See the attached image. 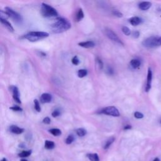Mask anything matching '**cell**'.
Returning <instances> with one entry per match:
<instances>
[{
    "label": "cell",
    "mask_w": 161,
    "mask_h": 161,
    "mask_svg": "<svg viewBox=\"0 0 161 161\" xmlns=\"http://www.w3.org/2000/svg\"><path fill=\"white\" fill-rule=\"evenodd\" d=\"M152 80V72L150 68H149L148 72H147V85L145 88V91L148 92L151 88V83Z\"/></svg>",
    "instance_id": "cell-8"
},
{
    "label": "cell",
    "mask_w": 161,
    "mask_h": 161,
    "mask_svg": "<svg viewBox=\"0 0 161 161\" xmlns=\"http://www.w3.org/2000/svg\"><path fill=\"white\" fill-rule=\"evenodd\" d=\"M71 27L70 22L63 18H59L56 21L52 24L51 28L53 32L56 33H62L69 30Z\"/></svg>",
    "instance_id": "cell-1"
},
{
    "label": "cell",
    "mask_w": 161,
    "mask_h": 161,
    "mask_svg": "<svg viewBox=\"0 0 161 161\" xmlns=\"http://www.w3.org/2000/svg\"><path fill=\"white\" fill-rule=\"evenodd\" d=\"M122 32L125 35H127V36H129V35H130L131 34V31L127 27V26H123Z\"/></svg>",
    "instance_id": "cell-25"
},
{
    "label": "cell",
    "mask_w": 161,
    "mask_h": 161,
    "mask_svg": "<svg viewBox=\"0 0 161 161\" xmlns=\"http://www.w3.org/2000/svg\"><path fill=\"white\" fill-rule=\"evenodd\" d=\"M49 132H50V133L52 134V135H53V136H59L61 135V130L58 129V128H52V129H51L50 130H49Z\"/></svg>",
    "instance_id": "cell-19"
},
{
    "label": "cell",
    "mask_w": 161,
    "mask_h": 161,
    "mask_svg": "<svg viewBox=\"0 0 161 161\" xmlns=\"http://www.w3.org/2000/svg\"><path fill=\"white\" fill-rule=\"evenodd\" d=\"M10 130L15 134H21L24 132V129L17 127L16 125H11L10 127Z\"/></svg>",
    "instance_id": "cell-13"
},
{
    "label": "cell",
    "mask_w": 161,
    "mask_h": 161,
    "mask_svg": "<svg viewBox=\"0 0 161 161\" xmlns=\"http://www.w3.org/2000/svg\"><path fill=\"white\" fill-rule=\"evenodd\" d=\"M79 46L84 47V48H93L95 46V43L93 41H86V42H82L79 43Z\"/></svg>",
    "instance_id": "cell-12"
},
{
    "label": "cell",
    "mask_w": 161,
    "mask_h": 161,
    "mask_svg": "<svg viewBox=\"0 0 161 161\" xmlns=\"http://www.w3.org/2000/svg\"><path fill=\"white\" fill-rule=\"evenodd\" d=\"M21 161H28V160H26V159H21Z\"/></svg>",
    "instance_id": "cell-41"
},
{
    "label": "cell",
    "mask_w": 161,
    "mask_h": 161,
    "mask_svg": "<svg viewBox=\"0 0 161 161\" xmlns=\"http://www.w3.org/2000/svg\"><path fill=\"white\" fill-rule=\"evenodd\" d=\"M133 37L135 38H137L140 36V32L138 31H135V32H133Z\"/></svg>",
    "instance_id": "cell-34"
},
{
    "label": "cell",
    "mask_w": 161,
    "mask_h": 161,
    "mask_svg": "<svg viewBox=\"0 0 161 161\" xmlns=\"http://www.w3.org/2000/svg\"><path fill=\"white\" fill-rule=\"evenodd\" d=\"M96 60H97V62H98V66L100 67V68L101 69H102L103 68V63L102 61H101L100 59H99V58H97V59H96Z\"/></svg>",
    "instance_id": "cell-33"
},
{
    "label": "cell",
    "mask_w": 161,
    "mask_h": 161,
    "mask_svg": "<svg viewBox=\"0 0 161 161\" xmlns=\"http://www.w3.org/2000/svg\"><path fill=\"white\" fill-rule=\"evenodd\" d=\"M160 123H161V120H160Z\"/></svg>",
    "instance_id": "cell-42"
},
{
    "label": "cell",
    "mask_w": 161,
    "mask_h": 161,
    "mask_svg": "<svg viewBox=\"0 0 161 161\" xmlns=\"http://www.w3.org/2000/svg\"><path fill=\"white\" fill-rule=\"evenodd\" d=\"M141 62L138 59H132L130 61V65L133 69H137L140 67Z\"/></svg>",
    "instance_id": "cell-16"
},
{
    "label": "cell",
    "mask_w": 161,
    "mask_h": 161,
    "mask_svg": "<svg viewBox=\"0 0 161 161\" xmlns=\"http://www.w3.org/2000/svg\"><path fill=\"white\" fill-rule=\"evenodd\" d=\"M34 107H35V109L36 110V111H37L38 112L41 111V108H40V103L37 100H34Z\"/></svg>",
    "instance_id": "cell-27"
},
{
    "label": "cell",
    "mask_w": 161,
    "mask_h": 161,
    "mask_svg": "<svg viewBox=\"0 0 161 161\" xmlns=\"http://www.w3.org/2000/svg\"><path fill=\"white\" fill-rule=\"evenodd\" d=\"M74 137L73 135H70L68 137V138H66V143L67 144H71L74 142Z\"/></svg>",
    "instance_id": "cell-26"
},
{
    "label": "cell",
    "mask_w": 161,
    "mask_h": 161,
    "mask_svg": "<svg viewBox=\"0 0 161 161\" xmlns=\"http://www.w3.org/2000/svg\"><path fill=\"white\" fill-rule=\"evenodd\" d=\"M10 109L13 111H22V108H21L20 106H14L13 107H11Z\"/></svg>",
    "instance_id": "cell-32"
},
{
    "label": "cell",
    "mask_w": 161,
    "mask_h": 161,
    "mask_svg": "<svg viewBox=\"0 0 161 161\" xmlns=\"http://www.w3.org/2000/svg\"><path fill=\"white\" fill-rule=\"evenodd\" d=\"M154 161H160V160H159V158H155V159L154 160Z\"/></svg>",
    "instance_id": "cell-39"
},
{
    "label": "cell",
    "mask_w": 161,
    "mask_h": 161,
    "mask_svg": "<svg viewBox=\"0 0 161 161\" xmlns=\"http://www.w3.org/2000/svg\"><path fill=\"white\" fill-rule=\"evenodd\" d=\"M72 63L75 66H78L79 64V60L78 57L77 56H74L73 58V59H72Z\"/></svg>",
    "instance_id": "cell-29"
},
{
    "label": "cell",
    "mask_w": 161,
    "mask_h": 161,
    "mask_svg": "<svg viewBox=\"0 0 161 161\" xmlns=\"http://www.w3.org/2000/svg\"><path fill=\"white\" fill-rule=\"evenodd\" d=\"M132 128V126L131 125H126L124 127V130H129V129H131Z\"/></svg>",
    "instance_id": "cell-37"
},
{
    "label": "cell",
    "mask_w": 161,
    "mask_h": 161,
    "mask_svg": "<svg viewBox=\"0 0 161 161\" xmlns=\"http://www.w3.org/2000/svg\"><path fill=\"white\" fill-rule=\"evenodd\" d=\"M1 161H7V160L5 158H3Z\"/></svg>",
    "instance_id": "cell-40"
},
{
    "label": "cell",
    "mask_w": 161,
    "mask_h": 161,
    "mask_svg": "<svg viewBox=\"0 0 161 161\" xmlns=\"http://www.w3.org/2000/svg\"><path fill=\"white\" fill-rule=\"evenodd\" d=\"M152 3L149 1H143L141 2L139 4H138V8H139L141 10L146 11L151 7Z\"/></svg>",
    "instance_id": "cell-11"
},
{
    "label": "cell",
    "mask_w": 161,
    "mask_h": 161,
    "mask_svg": "<svg viewBox=\"0 0 161 161\" xmlns=\"http://www.w3.org/2000/svg\"><path fill=\"white\" fill-rule=\"evenodd\" d=\"M134 117L137 119H141L144 118V116L142 113L138 112V111H136V112H135V113H134Z\"/></svg>",
    "instance_id": "cell-28"
},
{
    "label": "cell",
    "mask_w": 161,
    "mask_h": 161,
    "mask_svg": "<svg viewBox=\"0 0 161 161\" xmlns=\"http://www.w3.org/2000/svg\"><path fill=\"white\" fill-rule=\"evenodd\" d=\"M108 72H109L110 74H113V70L111 69V68H108Z\"/></svg>",
    "instance_id": "cell-38"
},
{
    "label": "cell",
    "mask_w": 161,
    "mask_h": 161,
    "mask_svg": "<svg viewBox=\"0 0 161 161\" xmlns=\"http://www.w3.org/2000/svg\"><path fill=\"white\" fill-rule=\"evenodd\" d=\"M84 18V13L82 9H79L78 11L77 14H76V20L78 21H79L81 20Z\"/></svg>",
    "instance_id": "cell-23"
},
{
    "label": "cell",
    "mask_w": 161,
    "mask_h": 161,
    "mask_svg": "<svg viewBox=\"0 0 161 161\" xmlns=\"http://www.w3.org/2000/svg\"><path fill=\"white\" fill-rule=\"evenodd\" d=\"M41 13L44 17H53L58 15L56 9L46 3L42 4Z\"/></svg>",
    "instance_id": "cell-3"
},
{
    "label": "cell",
    "mask_w": 161,
    "mask_h": 161,
    "mask_svg": "<svg viewBox=\"0 0 161 161\" xmlns=\"http://www.w3.org/2000/svg\"><path fill=\"white\" fill-rule=\"evenodd\" d=\"M49 34L44 32H30L25 35V38L30 42H37L38 40L48 37Z\"/></svg>",
    "instance_id": "cell-2"
},
{
    "label": "cell",
    "mask_w": 161,
    "mask_h": 161,
    "mask_svg": "<svg viewBox=\"0 0 161 161\" xmlns=\"http://www.w3.org/2000/svg\"><path fill=\"white\" fill-rule=\"evenodd\" d=\"M87 157L91 161H100L99 156L96 153L93 154H88L87 155Z\"/></svg>",
    "instance_id": "cell-17"
},
{
    "label": "cell",
    "mask_w": 161,
    "mask_h": 161,
    "mask_svg": "<svg viewBox=\"0 0 161 161\" xmlns=\"http://www.w3.org/2000/svg\"><path fill=\"white\" fill-rule=\"evenodd\" d=\"M76 133L78 134V135L79 137H84L86 135V130L84 128H78L76 130Z\"/></svg>",
    "instance_id": "cell-24"
},
{
    "label": "cell",
    "mask_w": 161,
    "mask_h": 161,
    "mask_svg": "<svg viewBox=\"0 0 161 161\" xmlns=\"http://www.w3.org/2000/svg\"><path fill=\"white\" fill-rule=\"evenodd\" d=\"M60 115H61L60 111L57 110H56L53 111L52 112V116L53 117H59Z\"/></svg>",
    "instance_id": "cell-30"
},
{
    "label": "cell",
    "mask_w": 161,
    "mask_h": 161,
    "mask_svg": "<svg viewBox=\"0 0 161 161\" xmlns=\"http://www.w3.org/2000/svg\"><path fill=\"white\" fill-rule=\"evenodd\" d=\"M114 141H115V138L114 137L110 138L106 142L105 144L104 145V149H108L109 147L111 146V145L113 144Z\"/></svg>",
    "instance_id": "cell-20"
},
{
    "label": "cell",
    "mask_w": 161,
    "mask_h": 161,
    "mask_svg": "<svg viewBox=\"0 0 161 161\" xmlns=\"http://www.w3.org/2000/svg\"><path fill=\"white\" fill-rule=\"evenodd\" d=\"M5 11L7 13L8 16L11 17L14 21H15L16 22H21L22 20H23L22 16L19 14V13H18L15 11L12 10L11 8H9V7H6Z\"/></svg>",
    "instance_id": "cell-6"
},
{
    "label": "cell",
    "mask_w": 161,
    "mask_h": 161,
    "mask_svg": "<svg viewBox=\"0 0 161 161\" xmlns=\"http://www.w3.org/2000/svg\"><path fill=\"white\" fill-rule=\"evenodd\" d=\"M113 15H115L116 16H118L119 18L120 17H122L123 16V14L122 13H120L119 11L118 10H113Z\"/></svg>",
    "instance_id": "cell-31"
},
{
    "label": "cell",
    "mask_w": 161,
    "mask_h": 161,
    "mask_svg": "<svg viewBox=\"0 0 161 161\" xmlns=\"http://www.w3.org/2000/svg\"><path fill=\"white\" fill-rule=\"evenodd\" d=\"M159 37L152 36L146 38L142 42L143 46L147 48H153L157 47V40Z\"/></svg>",
    "instance_id": "cell-4"
},
{
    "label": "cell",
    "mask_w": 161,
    "mask_h": 161,
    "mask_svg": "<svg viewBox=\"0 0 161 161\" xmlns=\"http://www.w3.org/2000/svg\"><path fill=\"white\" fill-rule=\"evenodd\" d=\"M45 147H46V149L48 150L53 149L55 147L54 142L50 140H46V142H45Z\"/></svg>",
    "instance_id": "cell-18"
},
{
    "label": "cell",
    "mask_w": 161,
    "mask_h": 161,
    "mask_svg": "<svg viewBox=\"0 0 161 161\" xmlns=\"http://www.w3.org/2000/svg\"><path fill=\"white\" fill-rule=\"evenodd\" d=\"M88 74V71L86 69H80L78 72V76L80 78H83L85 76H86Z\"/></svg>",
    "instance_id": "cell-21"
},
{
    "label": "cell",
    "mask_w": 161,
    "mask_h": 161,
    "mask_svg": "<svg viewBox=\"0 0 161 161\" xmlns=\"http://www.w3.org/2000/svg\"><path fill=\"white\" fill-rule=\"evenodd\" d=\"M12 91H13V97L14 100L18 103L20 104L21 103V100L20 98V94H19V89H18L17 87H13L12 89Z\"/></svg>",
    "instance_id": "cell-10"
},
{
    "label": "cell",
    "mask_w": 161,
    "mask_h": 161,
    "mask_svg": "<svg viewBox=\"0 0 161 161\" xmlns=\"http://www.w3.org/2000/svg\"><path fill=\"white\" fill-rule=\"evenodd\" d=\"M0 21H1V23L4 25V26H5V27L10 31V32H13V31H14V29H13L12 25H11V24L10 22L6 20H3V19H0Z\"/></svg>",
    "instance_id": "cell-15"
},
{
    "label": "cell",
    "mask_w": 161,
    "mask_h": 161,
    "mask_svg": "<svg viewBox=\"0 0 161 161\" xmlns=\"http://www.w3.org/2000/svg\"><path fill=\"white\" fill-rule=\"evenodd\" d=\"M52 100V96L48 93H43L40 96V101L42 103H50Z\"/></svg>",
    "instance_id": "cell-9"
},
{
    "label": "cell",
    "mask_w": 161,
    "mask_h": 161,
    "mask_svg": "<svg viewBox=\"0 0 161 161\" xmlns=\"http://www.w3.org/2000/svg\"><path fill=\"white\" fill-rule=\"evenodd\" d=\"M105 33H106V36L108 37L111 40H112V41L117 43L123 45L122 40L120 39V38L118 37V35L116 34L113 30H111V29L106 28L105 30Z\"/></svg>",
    "instance_id": "cell-7"
},
{
    "label": "cell",
    "mask_w": 161,
    "mask_h": 161,
    "mask_svg": "<svg viewBox=\"0 0 161 161\" xmlns=\"http://www.w3.org/2000/svg\"><path fill=\"white\" fill-rule=\"evenodd\" d=\"M101 113L105 115L112 116V117H119L120 112L118 110L115 106H108L101 111Z\"/></svg>",
    "instance_id": "cell-5"
},
{
    "label": "cell",
    "mask_w": 161,
    "mask_h": 161,
    "mask_svg": "<svg viewBox=\"0 0 161 161\" xmlns=\"http://www.w3.org/2000/svg\"><path fill=\"white\" fill-rule=\"evenodd\" d=\"M43 123L45 124H50L51 123V119L48 117H46L43 120Z\"/></svg>",
    "instance_id": "cell-35"
},
{
    "label": "cell",
    "mask_w": 161,
    "mask_h": 161,
    "mask_svg": "<svg viewBox=\"0 0 161 161\" xmlns=\"http://www.w3.org/2000/svg\"><path fill=\"white\" fill-rule=\"evenodd\" d=\"M31 153H32V151H31V150H25V151L21 152V153H20L19 154V157H20L25 158V157H28L29 155H30Z\"/></svg>",
    "instance_id": "cell-22"
},
{
    "label": "cell",
    "mask_w": 161,
    "mask_h": 161,
    "mask_svg": "<svg viewBox=\"0 0 161 161\" xmlns=\"http://www.w3.org/2000/svg\"><path fill=\"white\" fill-rule=\"evenodd\" d=\"M129 22L133 26H137L141 24L142 20L138 16H133L129 19Z\"/></svg>",
    "instance_id": "cell-14"
},
{
    "label": "cell",
    "mask_w": 161,
    "mask_h": 161,
    "mask_svg": "<svg viewBox=\"0 0 161 161\" xmlns=\"http://www.w3.org/2000/svg\"><path fill=\"white\" fill-rule=\"evenodd\" d=\"M161 46V37H159L157 40V46Z\"/></svg>",
    "instance_id": "cell-36"
}]
</instances>
